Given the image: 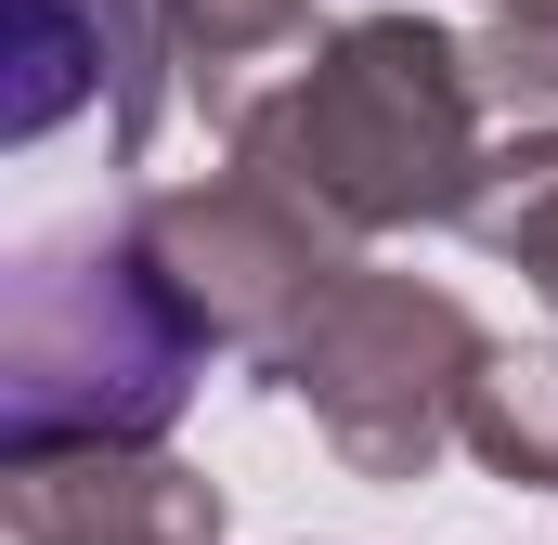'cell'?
Instances as JSON below:
<instances>
[{"label": "cell", "mask_w": 558, "mask_h": 545, "mask_svg": "<svg viewBox=\"0 0 558 545\" xmlns=\"http://www.w3.org/2000/svg\"><path fill=\"white\" fill-rule=\"evenodd\" d=\"M481 118H494L481 52H454L416 13H364V26H325L247 105L234 156L274 169L338 234H403V221H468L494 195Z\"/></svg>", "instance_id": "6da1fadb"}, {"label": "cell", "mask_w": 558, "mask_h": 545, "mask_svg": "<svg viewBox=\"0 0 558 545\" xmlns=\"http://www.w3.org/2000/svg\"><path fill=\"white\" fill-rule=\"evenodd\" d=\"M13 533L26 545H221V494L143 441H105L92 468L26 455L13 468Z\"/></svg>", "instance_id": "5b68a950"}, {"label": "cell", "mask_w": 558, "mask_h": 545, "mask_svg": "<svg viewBox=\"0 0 558 545\" xmlns=\"http://www.w3.org/2000/svg\"><path fill=\"white\" fill-rule=\"evenodd\" d=\"M92 92H118V156H143L156 131L143 0H13V143H52Z\"/></svg>", "instance_id": "277c9868"}, {"label": "cell", "mask_w": 558, "mask_h": 545, "mask_svg": "<svg viewBox=\"0 0 558 545\" xmlns=\"http://www.w3.org/2000/svg\"><path fill=\"white\" fill-rule=\"evenodd\" d=\"M260 364H274V390L312 403V428H325L364 481H416L441 441H468V390H481L494 338H481L468 299H441V286L338 272Z\"/></svg>", "instance_id": "3957f363"}, {"label": "cell", "mask_w": 558, "mask_h": 545, "mask_svg": "<svg viewBox=\"0 0 558 545\" xmlns=\"http://www.w3.org/2000/svg\"><path fill=\"white\" fill-rule=\"evenodd\" d=\"M221 312L169 272V247L131 221H65L13 261V468L26 455H105V441H156L182 390L208 377Z\"/></svg>", "instance_id": "7a4b0ae2"}, {"label": "cell", "mask_w": 558, "mask_h": 545, "mask_svg": "<svg viewBox=\"0 0 558 545\" xmlns=\"http://www.w3.org/2000/svg\"><path fill=\"white\" fill-rule=\"evenodd\" d=\"M481 92L520 118V131H558V0H507L494 52H481Z\"/></svg>", "instance_id": "ba28073f"}, {"label": "cell", "mask_w": 558, "mask_h": 545, "mask_svg": "<svg viewBox=\"0 0 558 545\" xmlns=\"http://www.w3.org/2000/svg\"><path fill=\"white\" fill-rule=\"evenodd\" d=\"M468 221H481V247H507V261L558 299V143H520V156H507V182H494Z\"/></svg>", "instance_id": "52a82bcc"}, {"label": "cell", "mask_w": 558, "mask_h": 545, "mask_svg": "<svg viewBox=\"0 0 558 545\" xmlns=\"http://www.w3.org/2000/svg\"><path fill=\"white\" fill-rule=\"evenodd\" d=\"M468 455L494 481H533L558 494V351H494L481 390H468Z\"/></svg>", "instance_id": "8992f818"}, {"label": "cell", "mask_w": 558, "mask_h": 545, "mask_svg": "<svg viewBox=\"0 0 558 545\" xmlns=\"http://www.w3.org/2000/svg\"><path fill=\"white\" fill-rule=\"evenodd\" d=\"M182 13H221V0H169V26H182Z\"/></svg>", "instance_id": "9c48e42d"}]
</instances>
